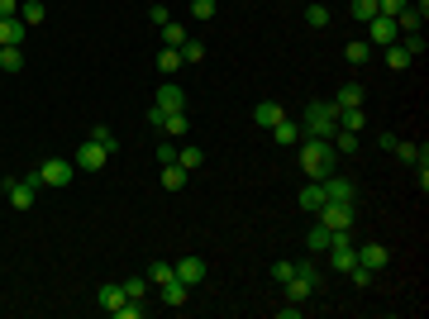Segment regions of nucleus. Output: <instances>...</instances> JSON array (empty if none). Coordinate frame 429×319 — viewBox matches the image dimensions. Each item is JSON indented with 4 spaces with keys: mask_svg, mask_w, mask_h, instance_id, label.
Returning a JSON list of instances; mask_svg holds the SVG:
<instances>
[{
    "mask_svg": "<svg viewBox=\"0 0 429 319\" xmlns=\"http://www.w3.org/2000/svg\"><path fill=\"white\" fill-rule=\"evenodd\" d=\"M91 138H96L106 153H119V138H115V129H106V124H96V129H91Z\"/></svg>",
    "mask_w": 429,
    "mask_h": 319,
    "instance_id": "35",
    "label": "nucleus"
},
{
    "mask_svg": "<svg viewBox=\"0 0 429 319\" xmlns=\"http://www.w3.org/2000/svg\"><path fill=\"white\" fill-rule=\"evenodd\" d=\"M172 272H177V281H187V286H201L205 281V258H182V262H172Z\"/></svg>",
    "mask_w": 429,
    "mask_h": 319,
    "instance_id": "10",
    "label": "nucleus"
},
{
    "mask_svg": "<svg viewBox=\"0 0 429 319\" xmlns=\"http://www.w3.org/2000/svg\"><path fill=\"white\" fill-rule=\"evenodd\" d=\"M349 15L358 20V24H368V20L377 15V0H353V5H349Z\"/></svg>",
    "mask_w": 429,
    "mask_h": 319,
    "instance_id": "37",
    "label": "nucleus"
},
{
    "mask_svg": "<svg viewBox=\"0 0 429 319\" xmlns=\"http://www.w3.org/2000/svg\"><path fill=\"white\" fill-rule=\"evenodd\" d=\"M177 53H182V62H187V67H196V62H205V43H201V38H187Z\"/></svg>",
    "mask_w": 429,
    "mask_h": 319,
    "instance_id": "30",
    "label": "nucleus"
},
{
    "mask_svg": "<svg viewBox=\"0 0 429 319\" xmlns=\"http://www.w3.org/2000/svg\"><path fill=\"white\" fill-rule=\"evenodd\" d=\"M296 276V262H272V281H291Z\"/></svg>",
    "mask_w": 429,
    "mask_h": 319,
    "instance_id": "44",
    "label": "nucleus"
},
{
    "mask_svg": "<svg viewBox=\"0 0 429 319\" xmlns=\"http://www.w3.org/2000/svg\"><path fill=\"white\" fill-rule=\"evenodd\" d=\"M353 105H363V86H358V81H344L339 96H334V110H353Z\"/></svg>",
    "mask_w": 429,
    "mask_h": 319,
    "instance_id": "19",
    "label": "nucleus"
},
{
    "mask_svg": "<svg viewBox=\"0 0 429 319\" xmlns=\"http://www.w3.org/2000/svg\"><path fill=\"white\" fill-rule=\"evenodd\" d=\"M329 239H334V234L324 229L320 219H315V229H305V248H310V253H324V248H329Z\"/></svg>",
    "mask_w": 429,
    "mask_h": 319,
    "instance_id": "26",
    "label": "nucleus"
},
{
    "mask_svg": "<svg viewBox=\"0 0 429 319\" xmlns=\"http://www.w3.org/2000/svg\"><path fill=\"white\" fill-rule=\"evenodd\" d=\"M143 315H148V305H143V300H124V305L115 310V319H143Z\"/></svg>",
    "mask_w": 429,
    "mask_h": 319,
    "instance_id": "40",
    "label": "nucleus"
},
{
    "mask_svg": "<svg viewBox=\"0 0 429 319\" xmlns=\"http://www.w3.org/2000/svg\"><path fill=\"white\" fill-rule=\"evenodd\" d=\"M201 162H205V153H201L196 143H187V148H177V167H187V172H196Z\"/></svg>",
    "mask_w": 429,
    "mask_h": 319,
    "instance_id": "31",
    "label": "nucleus"
},
{
    "mask_svg": "<svg viewBox=\"0 0 429 319\" xmlns=\"http://www.w3.org/2000/svg\"><path fill=\"white\" fill-rule=\"evenodd\" d=\"M177 272H172V262H153L148 267V286H162V281H172Z\"/></svg>",
    "mask_w": 429,
    "mask_h": 319,
    "instance_id": "39",
    "label": "nucleus"
},
{
    "mask_svg": "<svg viewBox=\"0 0 429 319\" xmlns=\"http://www.w3.org/2000/svg\"><path fill=\"white\" fill-rule=\"evenodd\" d=\"M158 34H162V48H182V43H187V29L177 24V20H167Z\"/></svg>",
    "mask_w": 429,
    "mask_h": 319,
    "instance_id": "27",
    "label": "nucleus"
},
{
    "mask_svg": "<svg viewBox=\"0 0 429 319\" xmlns=\"http://www.w3.org/2000/svg\"><path fill=\"white\" fill-rule=\"evenodd\" d=\"M129 300H148V276H129V281H119Z\"/></svg>",
    "mask_w": 429,
    "mask_h": 319,
    "instance_id": "36",
    "label": "nucleus"
},
{
    "mask_svg": "<svg viewBox=\"0 0 429 319\" xmlns=\"http://www.w3.org/2000/svg\"><path fill=\"white\" fill-rule=\"evenodd\" d=\"M368 57H372V43H368V38H353V43H344V62H349V67H363Z\"/></svg>",
    "mask_w": 429,
    "mask_h": 319,
    "instance_id": "20",
    "label": "nucleus"
},
{
    "mask_svg": "<svg viewBox=\"0 0 429 319\" xmlns=\"http://www.w3.org/2000/svg\"><path fill=\"white\" fill-rule=\"evenodd\" d=\"M20 20H24L29 29H38L43 20H48V10H43V0H20Z\"/></svg>",
    "mask_w": 429,
    "mask_h": 319,
    "instance_id": "22",
    "label": "nucleus"
},
{
    "mask_svg": "<svg viewBox=\"0 0 429 319\" xmlns=\"http://www.w3.org/2000/svg\"><path fill=\"white\" fill-rule=\"evenodd\" d=\"M29 181H34L38 191H43V186H48V191H67L72 181H77V162H72V158H43L34 172H29Z\"/></svg>",
    "mask_w": 429,
    "mask_h": 319,
    "instance_id": "2",
    "label": "nucleus"
},
{
    "mask_svg": "<svg viewBox=\"0 0 429 319\" xmlns=\"http://www.w3.org/2000/svg\"><path fill=\"white\" fill-rule=\"evenodd\" d=\"M124 300H129V295H124V286H119V281H106V286L96 291V305H101L106 315H115V310H119Z\"/></svg>",
    "mask_w": 429,
    "mask_h": 319,
    "instance_id": "13",
    "label": "nucleus"
},
{
    "mask_svg": "<svg viewBox=\"0 0 429 319\" xmlns=\"http://www.w3.org/2000/svg\"><path fill=\"white\" fill-rule=\"evenodd\" d=\"M296 158H300V172H305L310 181H324V177L339 167L334 143H329V138H315V133H300V143H296Z\"/></svg>",
    "mask_w": 429,
    "mask_h": 319,
    "instance_id": "1",
    "label": "nucleus"
},
{
    "mask_svg": "<svg viewBox=\"0 0 429 319\" xmlns=\"http://www.w3.org/2000/svg\"><path fill=\"white\" fill-rule=\"evenodd\" d=\"M315 219H320L329 234H349L353 229V205L349 200H324L320 210H315Z\"/></svg>",
    "mask_w": 429,
    "mask_h": 319,
    "instance_id": "4",
    "label": "nucleus"
},
{
    "mask_svg": "<svg viewBox=\"0 0 429 319\" xmlns=\"http://www.w3.org/2000/svg\"><path fill=\"white\" fill-rule=\"evenodd\" d=\"M334 129H339V110H334V101H310V105H305V124H300V133L334 138Z\"/></svg>",
    "mask_w": 429,
    "mask_h": 319,
    "instance_id": "3",
    "label": "nucleus"
},
{
    "mask_svg": "<svg viewBox=\"0 0 429 319\" xmlns=\"http://www.w3.org/2000/svg\"><path fill=\"white\" fill-rule=\"evenodd\" d=\"M396 38H401V29H396L391 15H372V20H368V43H372V48H391Z\"/></svg>",
    "mask_w": 429,
    "mask_h": 319,
    "instance_id": "6",
    "label": "nucleus"
},
{
    "mask_svg": "<svg viewBox=\"0 0 429 319\" xmlns=\"http://www.w3.org/2000/svg\"><path fill=\"white\" fill-rule=\"evenodd\" d=\"M162 124H167V110L153 105V110H148V129H162Z\"/></svg>",
    "mask_w": 429,
    "mask_h": 319,
    "instance_id": "46",
    "label": "nucleus"
},
{
    "mask_svg": "<svg viewBox=\"0 0 429 319\" xmlns=\"http://www.w3.org/2000/svg\"><path fill=\"white\" fill-rule=\"evenodd\" d=\"M277 319H300V305H296V300H291V305H282V310H277Z\"/></svg>",
    "mask_w": 429,
    "mask_h": 319,
    "instance_id": "48",
    "label": "nucleus"
},
{
    "mask_svg": "<svg viewBox=\"0 0 429 319\" xmlns=\"http://www.w3.org/2000/svg\"><path fill=\"white\" fill-rule=\"evenodd\" d=\"M296 200H300V210H305V214H315L324 200H329V195H324V181H310V177H305V191H300Z\"/></svg>",
    "mask_w": 429,
    "mask_h": 319,
    "instance_id": "15",
    "label": "nucleus"
},
{
    "mask_svg": "<svg viewBox=\"0 0 429 319\" xmlns=\"http://www.w3.org/2000/svg\"><path fill=\"white\" fill-rule=\"evenodd\" d=\"M158 295H162V305H187L191 286H187V281H177V276H172V281H162V286H158Z\"/></svg>",
    "mask_w": 429,
    "mask_h": 319,
    "instance_id": "17",
    "label": "nucleus"
},
{
    "mask_svg": "<svg viewBox=\"0 0 429 319\" xmlns=\"http://www.w3.org/2000/svg\"><path fill=\"white\" fill-rule=\"evenodd\" d=\"M305 24L324 29V24H329V5H305Z\"/></svg>",
    "mask_w": 429,
    "mask_h": 319,
    "instance_id": "38",
    "label": "nucleus"
},
{
    "mask_svg": "<svg viewBox=\"0 0 429 319\" xmlns=\"http://www.w3.org/2000/svg\"><path fill=\"white\" fill-rule=\"evenodd\" d=\"M410 5H415V10H420V15H429V0H410Z\"/></svg>",
    "mask_w": 429,
    "mask_h": 319,
    "instance_id": "49",
    "label": "nucleus"
},
{
    "mask_svg": "<svg viewBox=\"0 0 429 319\" xmlns=\"http://www.w3.org/2000/svg\"><path fill=\"white\" fill-rule=\"evenodd\" d=\"M405 5H410V0H377V15H391V20H396Z\"/></svg>",
    "mask_w": 429,
    "mask_h": 319,
    "instance_id": "43",
    "label": "nucleus"
},
{
    "mask_svg": "<svg viewBox=\"0 0 429 319\" xmlns=\"http://www.w3.org/2000/svg\"><path fill=\"white\" fill-rule=\"evenodd\" d=\"M358 262L372 267V272H381V267L391 262V258H386V248H381V243H363V248H358Z\"/></svg>",
    "mask_w": 429,
    "mask_h": 319,
    "instance_id": "18",
    "label": "nucleus"
},
{
    "mask_svg": "<svg viewBox=\"0 0 429 319\" xmlns=\"http://www.w3.org/2000/svg\"><path fill=\"white\" fill-rule=\"evenodd\" d=\"M153 153H158V162L167 167V162H177V143H172V138H162V143L153 148Z\"/></svg>",
    "mask_w": 429,
    "mask_h": 319,
    "instance_id": "42",
    "label": "nucleus"
},
{
    "mask_svg": "<svg viewBox=\"0 0 429 319\" xmlns=\"http://www.w3.org/2000/svg\"><path fill=\"white\" fill-rule=\"evenodd\" d=\"M0 72H24V53L20 48H0Z\"/></svg>",
    "mask_w": 429,
    "mask_h": 319,
    "instance_id": "33",
    "label": "nucleus"
},
{
    "mask_svg": "<svg viewBox=\"0 0 429 319\" xmlns=\"http://www.w3.org/2000/svg\"><path fill=\"white\" fill-rule=\"evenodd\" d=\"M167 20H172V15H167V5H153V10H148V24H153V29H162Z\"/></svg>",
    "mask_w": 429,
    "mask_h": 319,
    "instance_id": "45",
    "label": "nucleus"
},
{
    "mask_svg": "<svg viewBox=\"0 0 429 319\" xmlns=\"http://www.w3.org/2000/svg\"><path fill=\"white\" fill-rule=\"evenodd\" d=\"M396 43H401V48H405V53H410V57H425V48H429V38H425V34H420V29H415V34H401Z\"/></svg>",
    "mask_w": 429,
    "mask_h": 319,
    "instance_id": "29",
    "label": "nucleus"
},
{
    "mask_svg": "<svg viewBox=\"0 0 429 319\" xmlns=\"http://www.w3.org/2000/svg\"><path fill=\"white\" fill-rule=\"evenodd\" d=\"M363 124H368V114H363V105H353V110H339V129H349V133H363Z\"/></svg>",
    "mask_w": 429,
    "mask_h": 319,
    "instance_id": "24",
    "label": "nucleus"
},
{
    "mask_svg": "<svg viewBox=\"0 0 429 319\" xmlns=\"http://www.w3.org/2000/svg\"><path fill=\"white\" fill-rule=\"evenodd\" d=\"M153 105L167 110V114H177V110H187V91H182L177 81H162L158 91H153Z\"/></svg>",
    "mask_w": 429,
    "mask_h": 319,
    "instance_id": "7",
    "label": "nucleus"
},
{
    "mask_svg": "<svg viewBox=\"0 0 429 319\" xmlns=\"http://www.w3.org/2000/svg\"><path fill=\"white\" fill-rule=\"evenodd\" d=\"M191 20H214V0H191Z\"/></svg>",
    "mask_w": 429,
    "mask_h": 319,
    "instance_id": "41",
    "label": "nucleus"
},
{
    "mask_svg": "<svg viewBox=\"0 0 429 319\" xmlns=\"http://www.w3.org/2000/svg\"><path fill=\"white\" fill-rule=\"evenodd\" d=\"M324 195H329V200H349V205H353L358 186H353L349 177H334V172H329V177H324Z\"/></svg>",
    "mask_w": 429,
    "mask_h": 319,
    "instance_id": "16",
    "label": "nucleus"
},
{
    "mask_svg": "<svg viewBox=\"0 0 429 319\" xmlns=\"http://www.w3.org/2000/svg\"><path fill=\"white\" fill-rule=\"evenodd\" d=\"M391 153H396L405 167H429V148H425V143H401V138H396V148H391Z\"/></svg>",
    "mask_w": 429,
    "mask_h": 319,
    "instance_id": "14",
    "label": "nucleus"
},
{
    "mask_svg": "<svg viewBox=\"0 0 429 319\" xmlns=\"http://www.w3.org/2000/svg\"><path fill=\"white\" fill-rule=\"evenodd\" d=\"M187 129H191L187 110H177V114H167V124H162V133H167V138H187Z\"/></svg>",
    "mask_w": 429,
    "mask_h": 319,
    "instance_id": "28",
    "label": "nucleus"
},
{
    "mask_svg": "<svg viewBox=\"0 0 429 319\" xmlns=\"http://www.w3.org/2000/svg\"><path fill=\"white\" fill-rule=\"evenodd\" d=\"M182 67H187V62H182V53H177V48H162V53H158V72H167V77H172V72H182Z\"/></svg>",
    "mask_w": 429,
    "mask_h": 319,
    "instance_id": "32",
    "label": "nucleus"
},
{
    "mask_svg": "<svg viewBox=\"0 0 429 319\" xmlns=\"http://www.w3.org/2000/svg\"><path fill=\"white\" fill-rule=\"evenodd\" d=\"M324 258H329L334 272H349V267H358V243H353L349 234H334L329 248H324Z\"/></svg>",
    "mask_w": 429,
    "mask_h": 319,
    "instance_id": "5",
    "label": "nucleus"
},
{
    "mask_svg": "<svg viewBox=\"0 0 429 319\" xmlns=\"http://www.w3.org/2000/svg\"><path fill=\"white\" fill-rule=\"evenodd\" d=\"M381 57H386V67H391V72H405V67H410V62H415V57L405 53L401 43H391V48H381Z\"/></svg>",
    "mask_w": 429,
    "mask_h": 319,
    "instance_id": "25",
    "label": "nucleus"
},
{
    "mask_svg": "<svg viewBox=\"0 0 429 319\" xmlns=\"http://www.w3.org/2000/svg\"><path fill=\"white\" fill-rule=\"evenodd\" d=\"M29 38V24L15 15V20H0V48H20Z\"/></svg>",
    "mask_w": 429,
    "mask_h": 319,
    "instance_id": "11",
    "label": "nucleus"
},
{
    "mask_svg": "<svg viewBox=\"0 0 429 319\" xmlns=\"http://www.w3.org/2000/svg\"><path fill=\"white\" fill-rule=\"evenodd\" d=\"M20 15V0H0V20H15Z\"/></svg>",
    "mask_w": 429,
    "mask_h": 319,
    "instance_id": "47",
    "label": "nucleus"
},
{
    "mask_svg": "<svg viewBox=\"0 0 429 319\" xmlns=\"http://www.w3.org/2000/svg\"><path fill=\"white\" fill-rule=\"evenodd\" d=\"M187 181H191L187 167H177V162H167V167H162V186H167V191H182Z\"/></svg>",
    "mask_w": 429,
    "mask_h": 319,
    "instance_id": "23",
    "label": "nucleus"
},
{
    "mask_svg": "<svg viewBox=\"0 0 429 319\" xmlns=\"http://www.w3.org/2000/svg\"><path fill=\"white\" fill-rule=\"evenodd\" d=\"M272 138H277L282 148H296V143H300V124H296V119H282V124H272Z\"/></svg>",
    "mask_w": 429,
    "mask_h": 319,
    "instance_id": "21",
    "label": "nucleus"
},
{
    "mask_svg": "<svg viewBox=\"0 0 429 319\" xmlns=\"http://www.w3.org/2000/svg\"><path fill=\"white\" fill-rule=\"evenodd\" d=\"M282 119H286V110L277 105V101H258V105H253V124H258V129H272V124H282Z\"/></svg>",
    "mask_w": 429,
    "mask_h": 319,
    "instance_id": "12",
    "label": "nucleus"
},
{
    "mask_svg": "<svg viewBox=\"0 0 429 319\" xmlns=\"http://www.w3.org/2000/svg\"><path fill=\"white\" fill-rule=\"evenodd\" d=\"M106 148H101V143H96V138H86V143H81L77 148V172H101V167H106Z\"/></svg>",
    "mask_w": 429,
    "mask_h": 319,
    "instance_id": "8",
    "label": "nucleus"
},
{
    "mask_svg": "<svg viewBox=\"0 0 429 319\" xmlns=\"http://www.w3.org/2000/svg\"><path fill=\"white\" fill-rule=\"evenodd\" d=\"M5 191H10V205H15V210H29V205H34V195H38V186H34L29 177H10Z\"/></svg>",
    "mask_w": 429,
    "mask_h": 319,
    "instance_id": "9",
    "label": "nucleus"
},
{
    "mask_svg": "<svg viewBox=\"0 0 429 319\" xmlns=\"http://www.w3.org/2000/svg\"><path fill=\"white\" fill-rule=\"evenodd\" d=\"M334 153H358V133H349V129H334Z\"/></svg>",
    "mask_w": 429,
    "mask_h": 319,
    "instance_id": "34",
    "label": "nucleus"
}]
</instances>
